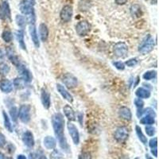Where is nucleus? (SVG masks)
<instances>
[{"label": "nucleus", "mask_w": 159, "mask_h": 159, "mask_svg": "<svg viewBox=\"0 0 159 159\" xmlns=\"http://www.w3.org/2000/svg\"><path fill=\"white\" fill-rule=\"evenodd\" d=\"M52 124L53 130H54L55 135L59 142L61 148L66 153L69 152V147L67 143V139L65 138L64 133V127H65V119L61 113H56L52 117Z\"/></svg>", "instance_id": "obj_1"}, {"label": "nucleus", "mask_w": 159, "mask_h": 159, "mask_svg": "<svg viewBox=\"0 0 159 159\" xmlns=\"http://www.w3.org/2000/svg\"><path fill=\"white\" fill-rule=\"evenodd\" d=\"M154 42L151 35L148 34L144 38L143 42L139 46V52L142 54H148L149 52H151L154 49Z\"/></svg>", "instance_id": "obj_2"}, {"label": "nucleus", "mask_w": 159, "mask_h": 159, "mask_svg": "<svg viewBox=\"0 0 159 159\" xmlns=\"http://www.w3.org/2000/svg\"><path fill=\"white\" fill-rule=\"evenodd\" d=\"M18 118L24 123H27L31 119V107L29 104H23L18 111Z\"/></svg>", "instance_id": "obj_3"}, {"label": "nucleus", "mask_w": 159, "mask_h": 159, "mask_svg": "<svg viewBox=\"0 0 159 159\" xmlns=\"http://www.w3.org/2000/svg\"><path fill=\"white\" fill-rule=\"evenodd\" d=\"M129 133L128 129L126 127H119L115 131L114 138L118 143H123L127 141V139H128Z\"/></svg>", "instance_id": "obj_4"}, {"label": "nucleus", "mask_w": 159, "mask_h": 159, "mask_svg": "<svg viewBox=\"0 0 159 159\" xmlns=\"http://www.w3.org/2000/svg\"><path fill=\"white\" fill-rule=\"evenodd\" d=\"M114 53L117 57H126L128 52V47L126 43L123 42H119L114 45Z\"/></svg>", "instance_id": "obj_5"}, {"label": "nucleus", "mask_w": 159, "mask_h": 159, "mask_svg": "<svg viewBox=\"0 0 159 159\" xmlns=\"http://www.w3.org/2000/svg\"><path fill=\"white\" fill-rule=\"evenodd\" d=\"M91 30V25L88 21H80L76 25V31L79 36L84 37Z\"/></svg>", "instance_id": "obj_6"}, {"label": "nucleus", "mask_w": 159, "mask_h": 159, "mask_svg": "<svg viewBox=\"0 0 159 159\" xmlns=\"http://www.w3.org/2000/svg\"><path fill=\"white\" fill-rule=\"evenodd\" d=\"M19 9L20 11L23 15H26V16H29V15H33V14H35L34 6L28 0H22L21 1V2L19 4Z\"/></svg>", "instance_id": "obj_7"}, {"label": "nucleus", "mask_w": 159, "mask_h": 159, "mask_svg": "<svg viewBox=\"0 0 159 159\" xmlns=\"http://www.w3.org/2000/svg\"><path fill=\"white\" fill-rule=\"evenodd\" d=\"M62 82L69 89H74L77 86V78L71 73H66L62 77Z\"/></svg>", "instance_id": "obj_8"}, {"label": "nucleus", "mask_w": 159, "mask_h": 159, "mask_svg": "<svg viewBox=\"0 0 159 159\" xmlns=\"http://www.w3.org/2000/svg\"><path fill=\"white\" fill-rule=\"evenodd\" d=\"M72 15H73V10H72V6L66 5L62 8L61 14H60V17H61L62 22H69L72 19Z\"/></svg>", "instance_id": "obj_9"}, {"label": "nucleus", "mask_w": 159, "mask_h": 159, "mask_svg": "<svg viewBox=\"0 0 159 159\" xmlns=\"http://www.w3.org/2000/svg\"><path fill=\"white\" fill-rule=\"evenodd\" d=\"M0 17L2 18H7L11 20V12L9 2L7 0H2L0 5Z\"/></svg>", "instance_id": "obj_10"}, {"label": "nucleus", "mask_w": 159, "mask_h": 159, "mask_svg": "<svg viewBox=\"0 0 159 159\" xmlns=\"http://www.w3.org/2000/svg\"><path fill=\"white\" fill-rule=\"evenodd\" d=\"M17 69H18L20 75H21V78L25 81V83H30V82L32 81L33 76L29 69H26L22 64L18 67H17Z\"/></svg>", "instance_id": "obj_11"}, {"label": "nucleus", "mask_w": 159, "mask_h": 159, "mask_svg": "<svg viewBox=\"0 0 159 159\" xmlns=\"http://www.w3.org/2000/svg\"><path fill=\"white\" fill-rule=\"evenodd\" d=\"M68 130H69V134H70L71 138H72V141L74 143L75 145H78L80 143V134L78 131V129L74 124L69 123L67 125Z\"/></svg>", "instance_id": "obj_12"}, {"label": "nucleus", "mask_w": 159, "mask_h": 159, "mask_svg": "<svg viewBox=\"0 0 159 159\" xmlns=\"http://www.w3.org/2000/svg\"><path fill=\"white\" fill-rule=\"evenodd\" d=\"M22 142L24 144L29 148H32L34 146V134L30 130H26L22 134Z\"/></svg>", "instance_id": "obj_13"}, {"label": "nucleus", "mask_w": 159, "mask_h": 159, "mask_svg": "<svg viewBox=\"0 0 159 159\" xmlns=\"http://www.w3.org/2000/svg\"><path fill=\"white\" fill-rule=\"evenodd\" d=\"M29 32L30 34L31 39H32L33 42L34 44L35 47L39 48L40 46V42H39V38H38V32H37L36 26L35 24H29Z\"/></svg>", "instance_id": "obj_14"}, {"label": "nucleus", "mask_w": 159, "mask_h": 159, "mask_svg": "<svg viewBox=\"0 0 159 159\" xmlns=\"http://www.w3.org/2000/svg\"><path fill=\"white\" fill-rule=\"evenodd\" d=\"M57 89L59 92V93L61 94V96L65 99L67 100L69 103H72L73 101V97H72V95L68 92V90L65 88V86L61 85V84H57Z\"/></svg>", "instance_id": "obj_15"}, {"label": "nucleus", "mask_w": 159, "mask_h": 159, "mask_svg": "<svg viewBox=\"0 0 159 159\" xmlns=\"http://www.w3.org/2000/svg\"><path fill=\"white\" fill-rule=\"evenodd\" d=\"M41 100H42V105L45 109H49L51 106L50 94L46 89H42V94H41Z\"/></svg>", "instance_id": "obj_16"}, {"label": "nucleus", "mask_w": 159, "mask_h": 159, "mask_svg": "<svg viewBox=\"0 0 159 159\" xmlns=\"http://www.w3.org/2000/svg\"><path fill=\"white\" fill-rule=\"evenodd\" d=\"M39 36L42 42H46L49 38V29L45 23H41L39 25Z\"/></svg>", "instance_id": "obj_17"}, {"label": "nucleus", "mask_w": 159, "mask_h": 159, "mask_svg": "<svg viewBox=\"0 0 159 159\" xmlns=\"http://www.w3.org/2000/svg\"><path fill=\"white\" fill-rule=\"evenodd\" d=\"M64 114H65V117L69 119V121H75L76 120V114H75L74 110L72 109V107L69 105H65L63 108Z\"/></svg>", "instance_id": "obj_18"}, {"label": "nucleus", "mask_w": 159, "mask_h": 159, "mask_svg": "<svg viewBox=\"0 0 159 159\" xmlns=\"http://www.w3.org/2000/svg\"><path fill=\"white\" fill-rule=\"evenodd\" d=\"M43 143L45 147L47 150H52L57 146L56 139L53 137H52V136H46V137H45L43 140Z\"/></svg>", "instance_id": "obj_19"}, {"label": "nucleus", "mask_w": 159, "mask_h": 159, "mask_svg": "<svg viewBox=\"0 0 159 159\" xmlns=\"http://www.w3.org/2000/svg\"><path fill=\"white\" fill-rule=\"evenodd\" d=\"M7 54L8 57L11 60V61L12 62L13 65H15L16 67H18L21 63L19 61V59H18V57L15 55V53L14 52L12 49H11V47H7Z\"/></svg>", "instance_id": "obj_20"}, {"label": "nucleus", "mask_w": 159, "mask_h": 159, "mask_svg": "<svg viewBox=\"0 0 159 159\" xmlns=\"http://www.w3.org/2000/svg\"><path fill=\"white\" fill-rule=\"evenodd\" d=\"M0 89L4 93H10L13 90V84L9 80H3L0 84Z\"/></svg>", "instance_id": "obj_21"}, {"label": "nucleus", "mask_w": 159, "mask_h": 159, "mask_svg": "<svg viewBox=\"0 0 159 159\" xmlns=\"http://www.w3.org/2000/svg\"><path fill=\"white\" fill-rule=\"evenodd\" d=\"M119 115L122 119H125V120H130L132 118L131 111L130 109L127 107H121L119 108Z\"/></svg>", "instance_id": "obj_22"}, {"label": "nucleus", "mask_w": 159, "mask_h": 159, "mask_svg": "<svg viewBox=\"0 0 159 159\" xmlns=\"http://www.w3.org/2000/svg\"><path fill=\"white\" fill-rule=\"evenodd\" d=\"M16 38L19 44L20 47L23 50H26V45H25V41H24V30H19L16 32Z\"/></svg>", "instance_id": "obj_23"}, {"label": "nucleus", "mask_w": 159, "mask_h": 159, "mask_svg": "<svg viewBox=\"0 0 159 159\" xmlns=\"http://www.w3.org/2000/svg\"><path fill=\"white\" fill-rule=\"evenodd\" d=\"M135 95L140 99H148L150 96V92L147 89L141 87L135 91Z\"/></svg>", "instance_id": "obj_24"}, {"label": "nucleus", "mask_w": 159, "mask_h": 159, "mask_svg": "<svg viewBox=\"0 0 159 159\" xmlns=\"http://www.w3.org/2000/svg\"><path fill=\"white\" fill-rule=\"evenodd\" d=\"M15 22H16L17 25H18L21 29L23 30L24 28L25 27V25H26V22H27V21H26V18H25L24 16L18 15H16V17H15Z\"/></svg>", "instance_id": "obj_25"}, {"label": "nucleus", "mask_w": 159, "mask_h": 159, "mask_svg": "<svg viewBox=\"0 0 159 159\" xmlns=\"http://www.w3.org/2000/svg\"><path fill=\"white\" fill-rule=\"evenodd\" d=\"M2 116H3L4 126H5L6 129H7L9 132H13V126L11 123L9 116H7V114L5 111H2Z\"/></svg>", "instance_id": "obj_26"}, {"label": "nucleus", "mask_w": 159, "mask_h": 159, "mask_svg": "<svg viewBox=\"0 0 159 159\" xmlns=\"http://www.w3.org/2000/svg\"><path fill=\"white\" fill-rule=\"evenodd\" d=\"M135 130H136V134H137L138 137H139V140L142 142V143H143L144 145H146L147 143V137L144 135V134L143 133V131H142V129L141 127H139V126H136L135 127Z\"/></svg>", "instance_id": "obj_27"}, {"label": "nucleus", "mask_w": 159, "mask_h": 159, "mask_svg": "<svg viewBox=\"0 0 159 159\" xmlns=\"http://www.w3.org/2000/svg\"><path fill=\"white\" fill-rule=\"evenodd\" d=\"M154 122H155L154 117L151 116H147V115L140 119V123L143 125H152L154 124Z\"/></svg>", "instance_id": "obj_28"}, {"label": "nucleus", "mask_w": 159, "mask_h": 159, "mask_svg": "<svg viewBox=\"0 0 159 159\" xmlns=\"http://www.w3.org/2000/svg\"><path fill=\"white\" fill-rule=\"evenodd\" d=\"M2 38L5 42H7V43L11 42L13 40V34L11 31L9 30H5L2 34Z\"/></svg>", "instance_id": "obj_29"}, {"label": "nucleus", "mask_w": 159, "mask_h": 159, "mask_svg": "<svg viewBox=\"0 0 159 159\" xmlns=\"http://www.w3.org/2000/svg\"><path fill=\"white\" fill-rule=\"evenodd\" d=\"M156 76H157V72L154 70H150L145 72L143 77L146 80H153L154 78H155Z\"/></svg>", "instance_id": "obj_30"}, {"label": "nucleus", "mask_w": 159, "mask_h": 159, "mask_svg": "<svg viewBox=\"0 0 159 159\" xmlns=\"http://www.w3.org/2000/svg\"><path fill=\"white\" fill-rule=\"evenodd\" d=\"M130 12H131L133 16H136V17L141 16V14H142L141 8H140V7H139V5L132 6L131 7H130Z\"/></svg>", "instance_id": "obj_31"}, {"label": "nucleus", "mask_w": 159, "mask_h": 159, "mask_svg": "<svg viewBox=\"0 0 159 159\" xmlns=\"http://www.w3.org/2000/svg\"><path fill=\"white\" fill-rule=\"evenodd\" d=\"M63 154L59 150H53L50 154V159H63Z\"/></svg>", "instance_id": "obj_32"}, {"label": "nucleus", "mask_w": 159, "mask_h": 159, "mask_svg": "<svg viewBox=\"0 0 159 159\" xmlns=\"http://www.w3.org/2000/svg\"><path fill=\"white\" fill-rule=\"evenodd\" d=\"M24 83H25V81L22 78H15L14 80V86L18 89H21L24 88Z\"/></svg>", "instance_id": "obj_33"}, {"label": "nucleus", "mask_w": 159, "mask_h": 159, "mask_svg": "<svg viewBox=\"0 0 159 159\" xmlns=\"http://www.w3.org/2000/svg\"><path fill=\"white\" fill-rule=\"evenodd\" d=\"M10 115H11V117L12 119V120L14 122H17L18 118V111L17 110V108L15 107H11V110H10Z\"/></svg>", "instance_id": "obj_34"}, {"label": "nucleus", "mask_w": 159, "mask_h": 159, "mask_svg": "<svg viewBox=\"0 0 159 159\" xmlns=\"http://www.w3.org/2000/svg\"><path fill=\"white\" fill-rule=\"evenodd\" d=\"M10 72V67L7 64L2 63L0 64V73L2 75L7 74L8 72Z\"/></svg>", "instance_id": "obj_35"}, {"label": "nucleus", "mask_w": 159, "mask_h": 159, "mask_svg": "<svg viewBox=\"0 0 159 159\" xmlns=\"http://www.w3.org/2000/svg\"><path fill=\"white\" fill-rule=\"evenodd\" d=\"M138 62H139V61H138L137 58H131V59L128 60V61L125 62L124 65H127L128 67H134V66L137 65Z\"/></svg>", "instance_id": "obj_36"}, {"label": "nucleus", "mask_w": 159, "mask_h": 159, "mask_svg": "<svg viewBox=\"0 0 159 159\" xmlns=\"http://www.w3.org/2000/svg\"><path fill=\"white\" fill-rule=\"evenodd\" d=\"M156 132V129L152 126H147L146 127V133L149 136H154Z\"/></svg>", "instance_id": "obj_37"}, {"label": "nucleus", "mask_w": 159, "mask_h": 159, "mask_svg": "<svg viewBox=\"0 0 159 159\" xmlns=\"http://www.w3.org/2000/svg\"><path fill=\"white\" fill-rule=\"evenodd\" d=\"M134 102V105H135L138 109H143V106H144V102H143V99H140V98H136Z\"/></svg>", "instance_id": "obj_38"}, {"label": "nucleus", "mask_w": 159, "mask_h": 159, "mask_svg": "<svg viewBox=\"0 0 159 159\" xmlns=\"http://www.w3.org/2000/svg\"><path fill=\"white\" fill-rule=\"evenodd\" d=\"M113 65H114L115 67H116L117 69H119V70L123 71L125 69L124 63H123L122 61H115L113 62Z\"/></svg>", "instance_id": "obj_39"}, {"label": "nucleus", "mask_w": 159, "mask_h": 159, "mask_svg": "<svg viewBox=\"0 0 159 159\" xmlns=\"http://www.w3.org/2000/svg\"><path fill=\"white\" fill-rule=\"evenodd\" d=\"M149 146L151 149L157 148V138H154V139H151L149 142Z\"/></svg>", "instance_id": "obj_40"}, {"label": "nucleus", "mask_w": 159, "mask_h": 159, "mask_svg": "<svg viewBox=\"0 0 159 159\" xmlns=\"http://www.w3.org/2000/svg\"><path fill=\"white\" fill-rule=\"evenodd\" d=\"M79 159H92V154L89 152H84L80 154Z\"/></svg>", "instance_id": "obj_41"}, {"label": "nucleus", "mask_w": 159, "mask_h": 159, "mask_svg": "<svg viewBox=\"0 0 159 159\" xmlns=\"http://www.w3.org/2000/svg\"><path fill=\"white\" fill-rule=\"evenodd\" d=\"M6 143H7V141H6L5 135L0 132V148L3 147L6 145Z\"/></svg>", "instance_id": "obj_42"}, {"label": "nucleus", "mask_w": 159, "mask_h": 159, "mask_svg": "<svg viewBox=\"0 0 159 159\" xmlns=\"http://www.w3.org/2000/svg\"><path fill=\"white\" fill-rule=\"evenodd\" d=\"M115 1L118 5H124V4L127 3L128 0H115Z\"/></svg>", "instance_id": "obj_43"}, {"label": "nucleus", "mask_w": 159, "mask_h": 159, "mask_svg": "<svg viewBox=\"0 0 159 159\" xmlns=\"http://www.w3.org/2000/svg\"><path fill=\"white\" fill-rule=\"evenodd\" d=\"M151 153H152V154L154 156V157H157V148L151 149Z\"/></svg>", "instance_id": "obj_44"}, {"label": "nucleus", "mask_w": 159, "mask_h": 159, "mask_svg": "<svg viewBox=\"0 0 159 159\" xmlns=\"http://www.w3.org/2000/svg\"><path fill=\"white\" fill-rule=\"evenodd\" d=\"M17 159H26V157H25V156L23 155V154H19V155L18 156V157H17Z\"/></svg>", "instance_id": "obj_45"}, {"label": "nucleus", "mask_w": 159, "mask_h": 159, "mask_svg": "<svg viewBox=\"0 0 159 159\" xmlns=\"http://www.w3.org/2000/svg\"><path fill=\"white\" fill-rule=\"evenodd\" d=\"M78 117H79L80 123V124H82V119H83V115H82V114H79V116H78Z\"/></svg>", "instance_id": "obj_46"}, {"label": "nucleus", "mask_w": 159, "mask_h": 159, "mask_svg": "<svg viewBox=\"0 0 159 159\" xmlns=\"http://www.w3.org/2000/svg\"><path fill=\"white\" fill-rule=\"evenodd\" d=\"M39 157H38V159H47V157H45V155H44L43 154H42L41 155H38Z\"/></svg>", "instance_id": "obj_47"}, {"label": "nucleus", "mask_w": 159, "mask_h": 159, "mask_svg": "<svg viewBox=\"0 0 159 159\" xmlns=\"http://www.w3.org/2000/svg\"><path fill=\"white\" fill-rule=\"evenodd\" d=\"M29 159H36V157H35L34 154H30Z\"/></svg>", "instance_id": "obj_48"}, {"label": "nucleus", "mask_w": 159, "mask_h": 159, "mask_svg": "<svg viewBox=\"0 0 159 159\" xmlns=\"http://www.w3.org/2000/svg\"><path fill=\"white\" fill-rule=\"evenodd\" d=\"M4 57V53L1 49H0V60H2Z\"/></svg>", "instance_id": "obj_49"}, {"label": "nucleus", "mask_w": 159, "mask_h": 159, "mask_svg": "<svg viewBox=\"0 0 159 159\" xmlns=\"http://www.w3.org/2000/svg\"><path fill=\"white\" fill-rule=\"evenodd\" d=\"M139 77H137V79H136L135 84H134V88L137 86V84H138V83H139Z\"/></svg>", "instance_id": "obj_50"}, {"label": "nucleus", "mask_w": 159, "mask_h": 159, "mask_svg": "<svg viewBox=\"0 0 159 159\" xmlns=\"http://www.w3.org/2000/svg\"><path fill=\"white\" fill-rule=\"evenodd\" d=\"M0 159H5L4 154L2 153H1V152H0Z\"/></svg>", "instance_id": "obj_51"}, {"label": "nucleus", "mask_w": 159, "mask_h": 159, "mask_svg": "<svg viewBox=\"0 0 159 159\" xmlns=\"http://www.w3.org/2000/svg\"><path fill=\"white\" fill-rule=\"evenodd\" d=\"M30 3L32 4L33 6L35 4V0H30Z\"/></svg>", "instance_id": "obj_52"}, {"label": "nucleus", "mask_w": 159, "mask_h": 159, "mask_svg": "<svg viewBox=\"0 0 159 159\" xmlns=\"http://www.w3.org/2000/svg\"><path fill=\"white\" fill-rule=\"evenodd\" d=\"M157 0H151V2H152V4H156L157 3Z\"/></svg>", "instance_id": "obj_53"}, {"label": "nucleus", "mask_w": 159, "mask_h": 159, "mask_svg": "<svg viewBox=\"0 0 159 159\" xmlns=\"http://www.w3.org/2000/svg\"><path fill=\"white\" fill-rule=\"evenodd\" d=\"M147 159H153V157H151L150 156H149L148 154H147Z\"/></svg>", "instance_id": "obj_54"}, {"label": "nucleus", "mask_w": 159, "mask_h": 159, "mask_svg": "<svg viewBox=\"0 0 159 159\" xmlns=\"http://www.w3.org/2000/svg\"><path fill=\"white\" fill-rule=\"evenodd\" d=\"M120 159H129V158H128V157H123L122 158H120Z\"/></svg>", "instance_id": "obj_55"}, {"label": "nucleus", "mask_w": 159, "mask_h": 159, "mask_svg": "<svg viewBox=\"0 0 159 159\" xmlns=\"http://www.w3.org/2000/svg\"><path fill=\"white\" fill-rule=\"evenodd\" d=\"M7 159H13V158H11V157H7Z\"/></svg>", "instance_id": "obj_56"}, {"label": "nucleus", "mask_w": 159, "mask_h": 159, "mask_svg": "<svg viewBox=\"0 0 159 159\" xmlns=\"http://www.w3.org/2000/svg\"><path fill=\"white\" fill-rule=\"evenodd\" d=\"M135 159H139V157H136V158H135Z\"/></svg>", "instance_id": "obj_57"}]
</instances>
